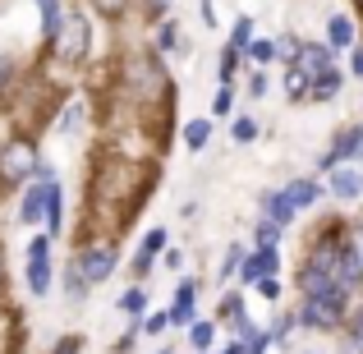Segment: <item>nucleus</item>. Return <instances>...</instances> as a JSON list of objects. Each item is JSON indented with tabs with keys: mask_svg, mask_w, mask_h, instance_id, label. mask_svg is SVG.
<instances>
[{
	"mask_svg": "<svg viewBox=\"0 0 363 354\" xmlns=\"http://www.w3.org/2000/svg\"><path fill=\"white\" fill-rule=\"evenodd\" d=\"M303 354H313V350H303Z\"/></svg>",
	"mask_w": 363,
	"mask_h": 354,
	"instance_id": "obj_44",
	"label": "nucleus"
},
{
	"mask_svg": "<svg viewBox=\"0 0 363 354\" xmlns=\"http://www.w3.org/2000/svg\"><path fill=\"white\" fill-rule=\"evenodd\" d=\"M42 157H37L33 138H9L0 148V184H23L28 175H37Z\"/></svg>",
	"mask_w": 363,
	"mask_h": 354,
	"instance_id": "obj_1",
	"label": "nucleus"
},
{
	"mask_svg": "<svg viewBox=\"0 0 363 354\" xmlns=\"http://www.w3.org/2000/svg\"><path fill=\"white\" fill-rule=\"evenodd\" d=\"M235 111V92H230V83H221V92L212 97V116H230Z\"/></svg>",
	"mask_w": 363,
	"mask_h": 354,
	"instance_id": "obj_26",
	"label": "nucleus"
},
{
	"mask_svg": "<svg viewBox=\"0 0 363 354\" xmlns=\"http://www.w3.org/2000/svg\"><path fill=\"white\" fill-rule=\"evenodd\" d=\"M299 327L308 331H336L345 327V294H322V299H303V309L294 313Z\"/></svg>",
	"mask_w": 363,
	"mask_h": 354,
	"instance_id": "obj_2",
	"label": "nucleus"
},
{
	"mask_svg": "<svg viewBox=\"0 0 363 354\" xmlns=\"http://www.w3.org/2000/svg\"><path fill=\"white\" fill-rule=\"evenodd\" d=\"M354 322H359V327H363V299H359V313H354Z\"/></svg>",
	"mask_w": 363,
	"mask_h": 354,
	"instance_id": "obj_41",
	"label": "nucleus"
},
{
	"mask_svg": "<svg viewBox=\"0 0 363 354\" xmlns=\"http://www.w3.org/2000/svg\"><path fill=\"white\" fill-rule=\"evenodd\" d=\"M281 194H285V203L294 207V216H299L303 207H313L322 198V184H318V179H294V184H285Z\"/></svg>",
	"mask_w": 363,
	"mask_h": 354,
	"instance_id": "obj_9",
	"label": "nucleus"
},
{
	"mask_svg": "<svg viewBox=\"0 0 363 354\" xmlns=\"http://www.w3.org/2000/svg\"><path fill=\"white\" fill-rule=\"evenodd\" d=\"M207 138H212V124H207V120H194V124L184 129V143H189V152L207 148Z\"/></svg>",
	"mask_w": 363,
	"mask_h": 354,
	"instance_id": "obj_20",
	"label": "nucleus"
},
{
	"mask_svg": "<svg viewBox=\"0 0 363 354\" xmlns=\"http://www.w3.org/2000/svg\"><path fill=\"white\" fill-rule=\"evenodd\" d=\"M194 309H198V285L179 281L175 304H170V327H194Z\"/></svg>",
	"mask_w": 363,
	"mask_h": 354,
	"instance_id": "obj_8",
	"label": "nucleus"
},
{
	"mask_svg": "<svg viewBox=\"0 0 363 354\" xmlns=\"http://www.w3.org/2000/svg\"><path fill=\"white\" fill-rule=\"evenodd\" d=\"M340 285L345 290H359L363 285V248H354V244L340 248Z\"/></svg>",
	"mask_w": 363,
	"mask_h": 354,
	"instance_id": "obj_11",
	"label": "nucleus"
},
{
	"mask_svg": "<svg viewBox=\"0 0 363 354\" xmlns=\"http://www.w3.org/2000/svg\"><path fill=\"white\" fill-rule=\"evenodd\" d=\"M350 70H354V74H363V46L354 51V60H350Z\"/></svg>",
	"mask_w": 363,
	"mask_h": 354,
	"instance_id": "obj_38",
	"label": "nucleus"
},
{
	"mask_svg": "<svg viewBox=\"0 0 363 354\" xmlns=\"http://www.w3.org/2000/svg\"><path fill=\"white\" fill-rule=\"evenodd\" d=\"M350 350L363 354V327H359V322H350Z\"/></svg>",
	"mask_w": 363,
	"mask_h": 354,
	"instance_id": "obj_35",
	"label": "nucleus"
},
{
	"mask_svg": "<svg viewBox=\"0 0 363 354\" xmlns=\"http://www.w3.org/2000/svg\"><path fill=\"white\" fill-rule=\"evenodd\" d=\"M83 124V106L79 101H69V106H65V116H60V133H74Z\"/></svg>",
	"mask_w": 363,
	"mask_h": 354,
	"instance_id": "obj_27",
	"label": "nucleus"
},
{
	"mask_svg": "<svg viewBox=\"0 0 363 354\" xmlns=\"http://www.w3.org/2000/svg\"><path fill=\"white\" fill-rule=\"evenodd\" d=\"M157 46L166 51V46H175V23H161V33H157Z\"/></svg>",
	"mask_w": 363,
	"mask_h": 354,
	"instance_id": "obj_33",
	"label": "nucleus"
},
{
	"mask_svg": "<svg viewBox=\"0 0 363 354\" xmlns=\"http://www.w3.org/2000/svg\"><path fill=\"white\" fill-rule=\"evenodd\" d=\"M5 83H9V60L0 55V92H5Z\"/></svg>",
	"mask_w": 363,
	"mask_h": 354,
	"instance_id": "obj_37",
	"label": "nucleus"
},
{
	"mask_svg": "<svg viewBox=\"0 0 363 354\" xmlns=\"http://www.w3.org/2000/svg\"><path fill=\"white\" fill-rule=\"evenodd\" d=\"M276 267H281L276 248H257L253 258H244V267H240V281H244V285H262L267 276H276Z\"/></svg>",
	"mask_w": 363,
	"mask_h": 354,
	"instance_id": "obj_7",
	"label": "nucleus"
},
{
	"mask_svg": "<svg viewBox=\"0 0 363 354\" xmlns=\"http://www.w3.org/2000/svg\"><path fill=\"white\" fill-rule=\"evenodd\" d=\"M331 194H336L340 203L359 198V194H363V175H359V170H345V166H336V175H331Z\"/></svg>",
	"mask_w": 363,
	"mask_h": 354,
	"instance_id": "obj_13",
	"label": "nucleus"
},
{
	"mask_svg": "<svg viewBox=\"0 0 363 354\" xmlns=\"http://www.w3.org/2000/svg\"><path fill=\"white\" fill-rule=\"evenodd\" d=\"M235 70H240V51H235V46H225L221 60H216V74H221V83H230V79H235Z\"/></svg>",
	"mask_w": 363,
	"mask_h": 354,
	"instance_id": "obj_24",
	"label": "nucleus"
},
{
	"mask_svg": "<svg viewBox=\"0 0 363 354\" xmlns=\"http://www.w3.org/2000/svg\"><path fill=\"white\" fill-rule=\"evenodd\" d=\"M350 42H354V23H350L345 14H331L327 18V46L331 51H345Z\"/></svg>",
	"mask_w": 363,
	"mask_h": 354,
	"instance_id": "obj_16",
	"label": "nucleus"
},
{
	"mask_svg": "<svg viewBox=\"0 0 363 354\" xmlns=\"http://www.w3.org/2000/svg\"><path fill=\"white\" fill-rule=\"evenodd\" d=\"M248 60H257V65H272V60H276V42H267V37L248 42Z\"/></svg>",
	"mask_w": 363,
	"mask_h": 354,
	"instance_id": "obj_23",
	"label": "nucleus"
},
{
	"mask_svg": "<svg viewBox=\"0 0 363 354\" xmlns=\"http://www.w3.org/2000/svg\"><path fill=\"white\" fill-rule=\"evenodd\" d=\"M248 97H267V74H253V79H248Z\"/></svg>",
	"mask_w": 363,
	"mask_h": 354,
	"instance_id": "obj_32",
	"label": "nucleus"
},
{
	"mask_svg": "<svg viewBox=\"0 0 363 354\" xmlns=\"http://www.w3.org/2000/svg\"><path fill=\"white\" fill-rule=\"evenodd\" d=\"M42 216H46V184L37 179V184L23 194V207H18V221H23V226H37Z\"/></svg>",
	"mask_w": 363,
	"mask_h": 354,
	"instance_id": "obj_12",
	"label": "nucleus"
},
{
	"mask_svg": "<svg viewBox=\"0 0 363 354\" xmlns=\"http://www.w3.org/2000/svg\"><path fill=\"white\" fill-rule=\"evenodd\" d=\"M51 51L60 55V60H79V55L88 51V18H83V14H65V23H60V33H55Z\"/></svg>",
	"mask_w": 363,
	"mask_h": 354,
	"instance_id": "obj_4",
	"label": "nucleus"
},
{
	"mask_svg": "<svg viewBox=\"0 0 363 354\" xmlns=\"http://www.w3.org/2000/svg\"><path fill=\"white\" fill-rule=\"evenodd\" d=\"M248 42H253V18H240L235 33H230V46L235 51H248Z\"/></svg>",
	"mask_w": 363,
	"mask_h": 354,
	"instance_id": "obj_25",
	"label": "nucleus"
},
{
	"mask_svg": "<svg viewBox=\"0 0 363 354\" xmlns=\"http://www.w3.org/2000/svg\"><path fill=\"white\" fill-rule=\"evenodd\" d=\"M28 290L33 294L51 290V235H37L28 244Z\"/></svg>",
	"mask_w": 363,
	"mask_h": 354,
	"instance_id": "obj_5",
	"label": "nucleus"
},
{
	"mask_svg": "<svg viewBox=\"0 0 363 354\" xmlns=\"http://www.w3.org/2000/svg\"><path fill=\"white\" fill-rule=\"evenodd\" d=\"M262 216H267V221H276V226H290V221H294V207L285 203V194H281V189L262 194Z\"/></svg>",
	"mask_w": 363,
	"mask_h": 354,
	"instance_id": "obj_14",
	"label": "nucleus"
},
{
	"mask_svg": "<svg viewBox=\"0 0 363 354\" xmlns=\"http://www.w3.org/2000/svg\"><path fill=\"white\" fill-rule=\"evenodd\" d=\"M221 354H244V345H225V350H221Z\"/></svg>",
	"mask_w": 363,
	"mask_h": 354,
	"instance_id": "obj_40",
	"label": "nucleus"
},
{
	"mask_svg": "<svg viewBox=\"0 0 363 354\" xmlns=\"http://www.w3.org/2000/svg\"><path fill=\"white\" fill-rule=\"evenodd\" d=\"M294 65H299V70L308 74L313 83H318L322 74H331L336 55H331V46H327V42H303V46H299V55H294Z\"/></svg>",
	"mask_w": 363,
	"mask_h": 354,
	"instance_id": "obj_6",
	"label": "nucleus"
},
{
	"mask_svg": "<svg viewBox=\"0 0 363 354\" xmlns=\"http://www.w3.org/2000/svg\"><path fill=\"white\" fill-rule=\"evenodd\" d=\"M116 262H120V248L116 244H83L79 253H74V267H79V276L88 285L106 281V276L116 272Z\"/></svg>",
	"mask_w": 363,
	"mask_h": 354,
	"instance_id": "obj_3",
	"label": "nucleus"
},
{
	"mask_svg": "<svg viewBox=\"0 0 363 354\" xmlns=\"http://www.w3.org/2000/svg\"><path fill=\"white\" fill-rule=\"evenodd\" d=\"M285 92H290L294 101H303V97H313V79L299 70V65H290V74H285Z\"/></svg>",
	"mask_w": 363,
	"mask_h": 354,
	"instance_id": "obj_17",
	"label": "nucleus"
},
{
	"mask_svg": "<svg viewBox=\"0 0 363 354\" xmlns=\"http://www.w3.org/2000/svg\"><path fill=\"white\" fill-rule=\"evenodd\" d=\"M37 9H42V42L51 46L60 23H65V9H60V0H37Z\"/></svg>",
	"mask_w": 363,
	"mask_h": 354,
	"instance_id": "obj_15",
	"label": "nucleus"
},
{
	"mask_svg": "<svg viewBox=\"0 0 363 354\" xmlns=\"http://www.w3.org/2000/svg\"><path fill=\"white\" fill-rule=\"evenodd\" d=\"M257 290H262V294H267V299H276V294H281V285H276V281H272V276H267V281H262V285H257Z\"/></svg>",
	"mask_w": 363,
	"mask_h": 354,
	"instance_id": "obj_36",
	"label": "nucleus"
},
{
	"mask_svg": "<svg viewBox=\"0 0 363 354\" xmlns=\"http://www.w3.org/2000/svg\"><path fill=\"white\" fill-rule=\"evenodd\" d=\"M212 336H216L212 322H194V327H189V345H194V354H207V350H212Z\"/></svg>",
	"mask_w": 363,
	"mask_h": 354,
	"instance_id": "obj_19",
	"label": "nucleus"
},
{
	"mask_svg": "<svg viewBox=\"0 0 363 354\" xmlns=\"http://www.w3.org/2000/svg\"><path fill=\"white\" fill-rule=\"evenodd\" d=\"M161 248H166V231L157 226V231L143 235V248H138V258H133V276H147V267L161 258Z\"/></svg>",
	"mask_w": 363,
	"mask_h": 354,
	"instance_id": "obj_10",
	"label": "nucleus"
},
{
	"mask_svg": "<svg viewBox=\"0 0 363 354\" xmlns=\"http://www.w3.org/2000/svg\"><path fill=\"white\" fill-rule=\"evenodd\" d=\"M166 5H170V0H147V14H161Z\"/></svg>",
	"mask_w": 363,
	"mask_h": 354,
	"instance_id": "obj_39",
	"label": "nucleus"
},
{
	"mask_svg": "<svg viewBox=\"0 0 363 354\" xmlns=\"http://www.w3.org/2000/svg\"><path fill=\"white\" fill-rule=\"evenodd\" d=\"M359 5H363V0H359Z\"/></svg>",
	"mask_w": 363,
	"mask_h": 354,
	"instance_id": "obj_45",
	"label": "nucleus"
},
{
	"mask_svg": "<svg viewBox=\"0 0 363 354\" xmlns=\"http://www.w3.org/2000/svg\"><path fill=\"white\" fill-rule=\"evenodd\" d=\"M340 88H345V79L331 70V74H322V79L313 83V97H318V101H331V97H340Z\"/></svg>",
	"mask_w": 363,
	"mask_h": 354,
	"instance_id": "obj_18",
	"label": "nucleus"
},
{
	"mask_svg": "<svg viewBox=\"0 0 363 354\" xmlns=\"http://www.w3.org/2000/svg\"><path fill=\"white\" fill-rule=\"evenodd\" d=\"M0 276H5V253H0Z\"/></svg>",
	"mask_w": 363,
	"mask_h": 354,
	"instance_id": "obj_42",
	"label": "nucleus"
},
{
	"mask_svg": "<svg viewBox=\"0 0 363 354\" xmlns=\"http://www.w3.org/2000/svg\"><path fill=\"white\" fill-rule=\"evenodd\" d=\"M124 5H129V0H92V9H97L101 18H120Z\"/></svg>",
	"mask_w": 363,
	"mask_h": 354,
	"instance_id": "obj_29",
	"label": "nucleus"
},
{
	"mask_svg": "<svg viewBox=\"0 0 363 354\" xmlns=\"http://www.w3.org/2000/svg\"><path fill=\"white\" fill-rule=\"evenodd\" d=\"M143 304H147V299H143V290H129V294L120 299V313H129V318H138V313H143Z\"/></svg>",
	"mask_w": 363,
	"mask_h": 354,
	"instance_id": "obj_30",
	"label": "nucleus"
},
{
	"mask_svg": "<svg viewBox=\"0 0 363 354\" xmlns=\"http://www.w3.org/2000/svg\"><path fill=\"white\" fill-rule=\"evenodd\" d=\"M216 318H221V322H240L244 318V299H240V294H225V299L216 304Z\"/></svg>",
	"mask_w": 363,
	"mask_h": 354,
	"instance_id": "obj_22",
	"label": "nucleus"
},
{
	"mask_svg": "<svg viewBox=\"0 0 363 354\" xmlns=\"http://www.w3.org/2000/svg\"><path fill=\"white\" fill-rule=\"evenodd\" d=\"M253 239H257V248H276V244H281V226L262 216V221H257V231H253Z\"/></svg>",
	"mask_w": 363,
	"mask_h": 354,
	"instance_id": "obj_21",
	"label": "nucleus"
},
{
	"mask_svg": "<svg viewBox=\"0 0 363 354\" xmlns=\"http://www.w3.org/2000/svg\"><path fill=\"white\" fill-rule=\"evenodd\" d=\"M166 327H170V313H152V318L143 322V331H147V336H161Z\"/></svg>",
	"mask_w": 363,
	"mask_h": 354,
	"instance_id": "obj_31",
	"label": "nucleus"
},
{
	"mask_svg": "<svg viewBox=\"0 0 363 354\" xmlns=\"http://www.w3.org/2000/svg\"><path fill=\"white\" fill-rule=\"evenodd\" d=\"M253 138H257V120L240 116V120H235V143H253Z\"/></svg>",
	"mask_w": 363,
	"mask_h": 354,
	"instance_id": "obj_28",
	"label": "nucleus"
},
{
	"mask_svg": "<svg viewBox=\"0 0 363 354\" xmlns=\"http://www.w3.org/2000/svg\"><path fill=\"white\" fill-rule=\"evenodd\" d=\"M79 350H83V341H79V336H65L60 345H55V354H79Z\"/></svg>",
	"mask_w": 363,
	"mask_h": 354,
	"instance_id": "obj_34",
	"label": "nucleus"
},
{
	"mask_svg": "<svg viewBox=\"0 0 363 354\" xmlns=\"http://www.w3.org/2000/svg\"><path fill=\"white\" fill-rule=\"evenodd\" d=\"M161 354H170V350H161Z\"/></svg>",
	"mask_w": 363,
	"mask_h": 354,
	"instance_id": "obj_43",
	"label": "nucleus"
}]
</instances>
